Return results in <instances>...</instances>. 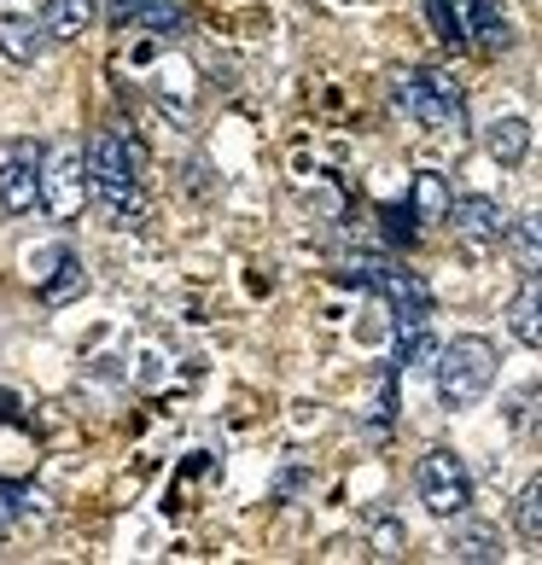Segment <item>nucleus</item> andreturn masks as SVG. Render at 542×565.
Returning <instances> with one entry per match:
<instances>
[{"label": "nucleus", "mask_w": 542, "mask_h": 565, "mask_svg": "<svg viewBox=\"0 0 542 565\" xmlns=\"http://www.w3.org/2000/svg\"><path fill=\"white\" fill-rule=\"evenodd\" d=\"M408 216L421 222V227L449 222V181L437 175V170H421V175H414V186H408Z\"/></svg>", "instance_id": "13"}, {"label": "nucleus", "mask_w": 542, "mask_h": 565, "mask_svg": "<svg viewBox=\"0 0 542 565\" xmlns=\"http://www.w3.org/2000/svg\"><path fill=\"white\" fill-rule=\"evenodd\" d=\"M111 24L117 30H152V35H181L187 12L176 0H111Z\"/></svg>", "instance_id": "8"}, {"label": "nucleus", "mask_w": 542, "mask_h": 565, "mask_svg": "<svg viewBox=\"0 0 542 565\" xmlns=\"http://www.w3.org/2000/svg\"><path fill=\"white\" fill-rule=\"evenodd\" d=\"M41 170H47V158H41L35 140H18L7 152V163H0V204H7V216L41 211Z\"/></svg>", "instance_id": "6"}, {"label": "nucleus", "mask_w": 542, "mask_h": 565, "mask_svg": "<svg viewBox=\"0 0 542 565\" xmlns=\"http://www.w3.org/2000/svg\"><path fill=\"white\" fill-rule=\"evenodd\" d=\"M502 222H508V216H502V204L485 199V193H467V199H455V204H449V234L461 239L467 257H485V250H496V239L508 234Z\"/></svg>", "instance_id": "7"}, {"label": "nucleus", "mask_w": 542, "mask_h": 565, "mask_svg": "<svg viewBox=\"0 0 542 565\" xmlns=\"http://www.w3.org/2000/svg\"><path fill=\"white\" fill-rule=\"evenodd\" d=\"M485 152H490L496 163H502V170L525 163V152H531V122H525V117H502V122H490Z\"/></svg>", "instance_id": "14"}, {"label": "nucleus", "mask_w": 542, "mask_h": 565, "mask_svg": "<svg viewBox=\"0 0 542 565\" xmlns=\"http://www.w3.org/2000/svg\"><path fill=\"white\" fill-rule=\"evenodd\" d=\"M94 199V181H88V158L82 152H59L47 158V170H41V211L53 222H76L88 211Z\"/></svg>", "instance_id": "4"}, {"label": "nucleus", "mask_w": 542, "mask_h": 565, "mask_svg": "<svg viewBox=\"0 0 542 565\" xmlns=\"http://www.w3.org/2000/svg\"><path fill=\"white\" fill-rule=\"evenodd\" d=\"M88 181L94 199L111 211L117 227H140L146 222V186H140V140L123 129H99L88 140Z\"/></svg>", "instance_id": "1"}, {"label": "nucleus", "mask_w": 542, "mask_h": 565, "mask_svg": "<svg viewBox=\"0 0 542 565\" xmlns=\"http://www.w3.org/2000/svg\"><path fill=\"white\" fill-rule=\"evenodd\" d=\"M88 24H94V0H47V7H41L47 41H76Z\"/></svg>", "instance_id": "16"}, {"label": "nucleus", "mask_w": 542, "mask_h": 565, "mask_svg": "<svg viewBox=\"0 0 542 565\" xmlns=\"http://www.w3.org/2000/svg\"><path fill=\"white\" fill-rule=\"evenodd\" d=\"M41 41H47V30H41V18L0 12V53H7L12 65H35V58H41Z\"/></svg>", "instance_id": "12"}, {"label": "nucleus", "mask_w": 542, "mask_h": 565, "mask_svg": "<svg viewBox=\"0 0 542 565\" xmlns=\"http://www.w3.org/2000/svg\"><path fill=\"white\" fill-rule=\"evenodd\" d=\"M467 41H478V53H508L513 24H508L502 0H472L467 7Z\"/></svg>", "instance_id": "10"}, {"label": "nucleus", "mask_w": 542, "mask_h": 565, "mask_svg": "<svg viewBox=\"0 0 542 565\" xmlns=\"http://www.w3.org/2000/svg\"><path fill=\"white\" fill-rule=\"evenodd\" d=\"M513 525H519V536H525V542H542V478L519 490V501H513Z\"/></svg>", "instance_id": "20"}, {"label": "nucleus", "mask_w": 542, "mask_h": 565, "mask_svg": "<svg viewBox=\"0 0 542 565\" xmlns=\"http://www.w3.org/2000/svg\"><path fill=\"white\" fill-rule=\"evenodd\" d=\"M508 257L525 268V275H542V211L519 216V222L508 227Z\"/></svg>", "instance_id": "17"}, {"label": "nucleus", "mask_w": 542, "mask_h": 565, "mask_svg": "<svg viewBox=\"0 0 542 565\" xmlns=\"http://www.w3.org/2000/svg\"><path fill=\"white\" fill-rule=\"evenodd\" d=\"M397 106L421 122V129H461V88L444 76V71H432V65H421V71H403L397 76Z\"/></svg>", "instance_id": "3"}, {"label": "nucleus", "mask_w": 542, "mask_h": 565, "mask_svg": "<svg viewBox=\"0 0 542 565\" xmlns=\"http://www.w3.org/2000/svg\"><path fill=\"white\" fill-rule=\"evenodd\" d=\"M82 286H88V275H82V263L65 250V257H59V275L41 280L35 291H41V303H71V298H82Z\"/></svg>", "instance_id": "18"}, {"label": "nucleus", "mask_w": 542, "mask_h": 565, "mask_svg": "<svg viewBox=\"0 0 542 565\" xmlns=\"http://www.w3.org/2000/svg\"><path fill=\"white\" fill-rule=\"evenodd\" d=\"M496 385V344L478 339V332H461L437 350V396L444 408H472L478 396Z\"/></svg>", "instance_id": "2"}, {"label": "nucleus", "mask_w": 542, "mask_h": 565, "mask_svg": "<svg viewBox=\"0 0 542 565\" xmlns=\"http://www.w3.org/2000/svg\"><path fill=\"white\" fill-rule=\"evenodd\" d=\"M368 542H373V554H380V559H397V554H403V542H408V531H403V519H391V513H373Z\"/></svg>", "instance_id": "21"}, {"label": "nucleus", "mask_w": 542, "mask_h": 565, "mask_svg": "<svg viewBox=\"0 0 542 565\" xmlns=\"http://www.w3.org/2000/svg\"><path fill=\"white\" fill-rule=\"evenodd\" d=\"M508 327H513V339H519V344L542 350V275H525V286L513 291V303H508Z\"/></svg>", "instance_id": "11"}, {"label": "nucleus", "mask_w": 542, "mask_h": 565, "mask_svg": "<svg viewBox=\"0 0 542 565\" xmlns=\"http://www.w3.org/2000/svg\"><path fill=\"white\" fill-rule=\"evenodd\" d=\"M0 420H18V403H12L7 391H0Z\"/></svg>", "instance_id": "22"}, {"label": "nucleus", "mask_w": 542, "mask_h": 565, "mask_svg": "<svg viewBox=\"0 0 542 565\" xmlns=\"http://www.w3.org/2000/svg\"><path fill=\"white\" fill-rule=\"evenodd\" d=\"M421 501H426V513H432V519L467 513L472 478H467V467H461V455H449V449L421 455Z\"/></svg>", "instance_id": "5"}, {"label": "nucleus", "mask_w": 542, "mask_h": 565, "mask_svg": "<svg viewBox=\"0 0 542 565\" xmlns=\"http://www.w3.org/2000/svg\"><path fill=\"white\" fill-rule=\"evenodd\" d=\"M449 559L496 565V559H502V536H496V525H461V531H449Z\"/></svg>", "instance_id": "15"}, {"label": "nucleus", "mask_w": 542, "mask_h": 565, "mask_svg": "<svg viewBox=\"0 0 542 565\" xmlns=\"http://www.w3.org/2000/svg\"><path fill=\"white\" fill-rule=\"evenodd\" d=\"M426 362H437V339L426 321H414L397 332V367H426Z\"/></svg>", "instance_id": "19"}, {"label": "nucleus", "mask_w": 542, "mask_h": 565, "mask_svg": "<svg viewBox=\"0 0 542 565\" xmlns=\"http://www.w3.org/2000/svg\"><path fill=\"white\" fill-rule=\"evenodd\" d=\"M380 291L391 303H397V321L403 327H414V321H426L432 316V291H426V280L414 275V268H397V263H385V275H380Z\"/></svg>", "instance_id": "9"}]
</instances>
